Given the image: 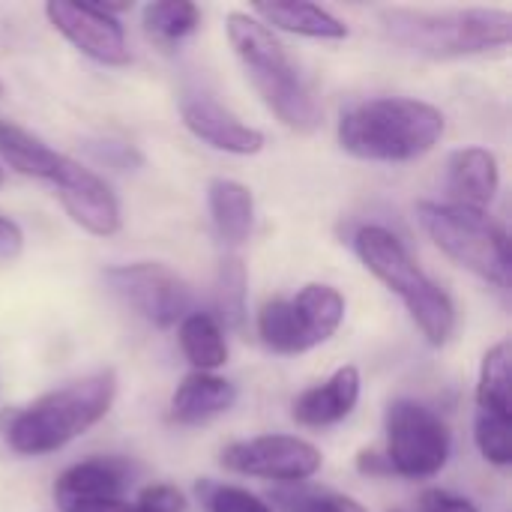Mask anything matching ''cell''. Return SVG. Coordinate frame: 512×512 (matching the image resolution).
<instances>
[{
  "instance_id": "cell-1",
  "label": "cell",
  "mask_w": 512,
  "mask_h": 512,
  "mask_svg": "<svg viewBox=\"0 0 512 512\" xmlns=\"http://www.w3.org/2000/svg\"><path fill=\"white\" fill-rule=\"evenodd\" d=\"M381 33L399 51L453 60L507 48L512 39V15L507 9L468 6V9H414L387 6L378 12Z\"/></svg>"
},
{
  "instance_id": "cell-2",
  "label": "cell",
  "mask_w": 512,
  "mask_h": 512,
  "mask_svg": "<svg viewBox=\"0 0 512 512\" xmlns=\"http://www.w3.org/2000/svg\"><path fill=\"white\" fill-rule=\"evenodd\" d=\"M117 375L111 369L69 381L36 402L3 417V438L18 456H48L93 429L114 405Z\"/></svg>"
},
{
  "instance_id": "cell-3",
  "label": "cell",
  "mask_w": 512,
  "mask_h": 512,
  "mask_svg": "<svg viewBox=\"0 0 512 512\" xmlns=\"http://www.w3.org/2000/svg\"><path fill=\"white\" fill-rule=\"evenodd\" d=\"M444 114L420 99L378 96L348 108L339 120V144L363 162H414L444 138Z\"/></svg>"
},
{
  "instance_id": "cell-4",
  "label": "cell",
  "mask_w": 512,
  "mask_h": 512,
  "mask_svg": "<svg viewBox=\"0 0 512 512\" xmlns=\"http://www.w3.org/2000/svg\"><path fill=\"white\" fill-rule=\"evenodd\" d=\"M225 30L246 78L276 120L300 135L315 132L321 126V108L276 33L252 12H228Z\"/></svg>"
},
{
  "instance_id": "cell-5",
  "label": "cell",
  "mask_w": 512,
  "mask_h": 512,
  "mask_svg": "<svg viewBox=\"0 0 512 512\" xmlns=\"http://www.w3.org/2000/svg\"><path fill=\"white\" fill-rule=\"evenodd\" d=\"M354 252L366 264V270L384 282L408 309L420 333L429 345H447L456 333V306L444 288H438L420 264L408 255L402 240L381 228V225H363L354 234Z\"/></svg>"
},
{
  "instance_id": "cell-6",
  "label": "cell",
  "mask_w": 512,
  "mask_h": 512,
  "mask_svg": "<svg viewBox=\"0 0 512 512\" xmlns=\"http://www.w3.org/2000/svg\"><path fill=\"white\" fill-rule=\"evenodd\" d=\"M417 219L450 261L495 285L498 291L510 288V240L486 210L462 207L453 201H420Z\"/></svg>"
},
{
  "instance_id": "cell-7",
  "label": "cell",
  "mask_w": 512,
  "mask_h": 512,
  "mask_svg": "<svg viewBox=\"0 0 512 512\" xmlns=\"http://www.w3.org/2000/svg\"><path fill=\"white\" fill-rule=\"evenodd\" d=\"M345 321V297L324 282L303 285L291 300H270L258 312V336L273 354H306Z\"/></svg>"
},
{
  "instance_id": "cell-8",
  "label": "cell",
  "mask_w": 512,
  "mask_h": 512,
  "mask_svg": "<svg viewBox=\"0 0 512 512\" xmlns=\"http://www.w3.org/2000/svg\"><path fill=\"white\" fill-rule=\"evenodd\" d=\"M387 426V465L393 474L408 480H429L450 462V429L447 423L414 399H396L384 417Z\"/></svg>"
},
{
  "instance_id": "cell-9",
  "label": "cell",
  "mask_w": 512,
  "mask_h": 512,
  "mask_svg": "<svg viewBox=\"0 0 512 512\" xmlns=\"http://www.w3.org/2000/svg\"><path fill=\"white\" fill-rule=\"evenodd\" d=\"M102 279L123 306H129L138 318H144L159 330H168L189 315L192 294L168 264L159 261L117 264L108 267Z\"/></svg>"
},
{
  "instance_id": "cell-10",
  "label": "cell",
  "mask_w": 512,
  "mask_h": 512,
  "mask_svg": "<svg viewBox=\"0 0 512 512\" xmlns=\"http://www.w3.org/2000/svg\"><path fill=\"white\" fill-rule=\"evenodd\" d=\"M219 462L231 474L297 486L321 471L324 456L315 444L297 435H258L249 441L228 444Z\"/></svg>"
},
{
  "instance_id": "cell-11",
  "label": "cell",
  "mask_w": 512,
  "mask_h": 512,
  "mask_svg": "<svg viewBox=\"0 0 512 512\" xmlns=\"http://www.w3.org/2000/svg\"><path fill=\"white\" fill-rule=\"evenodd\" d=\"M45 15H48L51 27L60 36H66L90 60L102 63V66H126L132 60L120 18L105 12L102 3L51 0V3H45Z\"/></svg>"
},
{
  "instance_id": "cell-12",
  "label": "cell",
  "mask_w": 512,
  "mask_h": 512,
  "mask_svg": "<svg viewBox=\"0 0 512 512\" xmlns=\"http://www.w3.org/2000/svg\"><path fill=\"white\" fill-rule=\"evenodd\" d=\"M51 186L57 189V198L72 222L81 225L87 234L111 237L120 231V201L96 171L63 156L51 177Z\"/></svg>"
},
{
  "instance_id": "cell-13",
  "label": "cell",
  "mask_w": 512,
  "mask_h": 512,
  "mask_svg": "<svg viewBox=\"0 0 512 512\" xmlns=\"http://www.w3.org/2000/svg\"><path fill=\"white\" fill-rule=\"evenodd\" d=\"M180 117H183L186 129L198 141L210 144L213 150L234 153V156H252V153H261V147H264L261 129L246 126L237 114H231L225 105H219L210 96H201V93L183 96Z\"/></svg>"
},
{
  "instance_id": "cell-14",
  "label": "cell",
  "mask_w": 512,
  "mask_h": 512,
  "mask_svg": "<svg viewBox=\"0 0 512 512\" xmlns=\"http://www.w3.org/2000/svg\"><path fill=\"white\" fill-rule=\"evenodd\" d=\"M132 468L123 459H87L66 468L54 483L57 507L93 504V501H123Z\"/></svg>"
},
{
  "instance_id": "cell-15",
  "label": "cell",
  "mask_w": 512,
  "mask_h": 512,
  "mask_svg": "<svg viewBox=\"0 0 512 512\" xmlns=\"http://www.w3.org/2000/svg\"><path fill=\"white\" fill-rule=\"evenodd\" d=\"M360 369L357 366H342L336 369L324 384H315L309 390H303L294 399V420L300 426L309 429H324V426H336L345 417H351V411L360 402Z\"/></svg>"
},
{
  "instance_id": "cell-16",
  "label": "cell",
  "mask_w": 512,
  "mask_h": 512,
  "mask_svg": "<svg viewBox=\"0 0 512 512\" xmlns=\"http://www.w3.org/2000/svg\"><path fill=\"white\" fill-rule=\"evenodd\" d=\"M501 186V168L492 150L462 147L447 162V192L453 204L486 210Z\"/></svg>"
},
{
  "instance_id": "cell-17",
  "label": "cell",
  "mask_w": 512,
  "mask_h": 512,
  "mask_svg": "<svg viewBox=\"0 0 512 512\" xmlns=\"http://www.w3.org/2000/svg\"><path fill=\"white\" fill-rule=\"evenodd\" d=\"M237 387L213 372H189L171 396V420L180 426H204L213 417L231 411Z\"/></svg>"
},
{
  "instance_id": "cell-18",
  "label": "cell",
  "mask_w": 512,
  "mask_h": 512,
  "mask_svg": "<svg viewBox=\"0 0 512 512\" xmlns=\"http://www.w3.org/2000/svg\"><path fill=\"white\" fill-rule=\"evenodd\" d=\"M252 15L264 21L270 30H285L294 36H309V39H345L348 24L336 18L330 9L306 0H273V3H255Z\"/></svg>"
},
{
  "instance_id": "cell-19",
  "label": "cell",
  "mask_w": 512,
  "mask_h": 512,
  "mask_svg": "<svg viewBox=\"0 0 512 512\" xmlns=\"http://www.w3.org/2000/svg\"><path fill=\"white\" fill-rule=\"evenodd\" d=\"M207 204H210L213 225L228 246H240L249 240L255 222V198L249 186L228 177H216L207 186Z\"/></svg>"
},
{
  "instance_id": "cell-20",
  "label": "cell",
  "mask_w": 512,
  "mask_h": 512,
  "mask_svg": "<svg viewBox=\"0 0 512 512\" xmlns=\"http://www.w3.org/2000/svg\"><path fill=\"white\" fill-rule=\"evenodd\" d=\"M0 156L18 174L33 177V180H45V183H51V177L63 159V153L51 150L42 138L30 135L27 129L9 123L3 117H0Z\"/></svg>"
},
{
  "instance_id": "cell-21",
  "label": "cell",
  "mask_w": 512,
  "mask_h": 512,
  "mask_svg": "<svg viewBox=\"0 0 512 512\" xmlns=\"http://www.w3.org/2000/svg\"><path fill=\"white\" fill-rule=\"evenodd\" d=\"M180 339V351L183 357L192 363L195 372H213L219 366L228 363V342H225V330L213 315L204 312H189L180 321L177 330Z\"/></svg>"
},
{
  "instance_id": "cell-22",
  "label": "cell",
  "mask_w": 512,
  "mask_h": 512,
  "mask_svg": "<svg viewBox=\"0 0 512 512\" xmlns=\"http://www.w3.org/2000/svg\"><path fill=\"white\" fill-rule=\"evenodd\" d=\"M141 24L150 42L171 51L201 24V9L189 0H156L141 9Z\"/></svg>"
},
{
  "instance_id": "cell-23",
  "label": "cell",
  "mask_w": 512,
  "mask_h": 512,
  "mask_svg": "<svg viewBox=\"0 0 512 512\" xmlns=\"http://www.w3.org/2000/svg\"><path fill=\"white\" fill-rule=\"evenodd\" d=\"M510 342H498L486 351L477 381V411L507 414L512 417V375Z\"/></svg>"
},
{
  "instance_id": "cell-24",
  "label": "cell",
  "mask_w": 512,
  "mask_h": 512,
  "mask_svg": "<svg viewBox=\"0 0 512 512\" xmlns=\"http://www.w3.org/2000/svg\"><path fill=\"white\" fill-rule=\"evenodd\" d=\"M512 417L507 414H492V411H477L474 417V441L480 456L489 465L507 468L512 462Z\"/></svg>"
},
{
  "instance_id": "cell-25",
  "label": "cell",
  "mask_w": 512,
  "mask_h": 512,
  "mask_svg": "<svg viewBox=\"0 0 512 512\" xmlns=\"http://www.w3.org/2000/svg\"><path fill=\"white\" fill-rule=\"evenodd\" d=\"M219 315L228 327H243L246 318V267L240 258H225L219 267Z\"/></svg>"
},
{
  "instance_id": "cell-26",
  "label": "cell",
  "mask_w": 512,
  "mask_h": 512,
  "mask_svg": "<svg viewBox=\"0 0 512 512\" xmlns=\"http://www.w3.org/2000/svg\"><path fill=\"white\" fill-rule=\"evenodd\" d=\"M279 512H366L360 501L318 489H282L273 495Z\"/></svg>"
},
{
  "instance_id": "cell-27",
  "label": "cell",
  "mask_w": 512,
  "mask_h": 512,
  "mask_svg": "<svg viewBox=\"0 0 512 512\" xmlns=\"http://www.w3.org/2000/svg\"><path fill=\"white\" fill-rule=\"evenodd\" d=\"M198 495L204 501L207 512H273L258 495L240 489V486H225V483H198Z\"/></svg>"
},
{
  "instance_id": "cell-28",
  "label": "cell",
  "mask_w": 512,
  "mask_h": 512,
  "mask_svg": "<svg viewBox=\"0 0 512 512\" xmlns=\"http://www.w3.org/2000/svg\"><path fill=\"white\" fill-rule=\"evenodd\" d=\"M138 512H186V495L177 486L168 483H153L144 486L135 498Z\"/></svg>"
},
{
  "instance_id": "cell-29",
  "label": "cell",
  "mask_w": 512,
  "mask_h": 512,
  "mask_svg": "<svg viewBox=\"0 0 512 512\" xmlns=\"http://www.w3.org/2000/svg\"><path fill=\"white\" fill-rule=\"evenodd\" d=\"M90 153L117 171H132L144 162V156L132 144H120V141H96V144H90Z\"/></svg>"
},
{
  "instance_id": "cell-30",
  "label": "cell",
  "mask_w": 512,
  "mask_h": 512,
  "mask_svg": "<svg viewBox=\"0 0 512 512\" xmlns=\"http://www.w3.org/2000/svg\"><path fill=\"white\" fill-rule=\"evenodd\" d=\"M420 510L423 512H480L468 498L450 495L444 489H429L420 498Z\"/></svg>"
},
{
  "instance_id": "cell-31",
  "label": "cell",
  "mask_w": 512,
  "mask_h": 512,
  "mask_svg": "<svg viewBox=\"0 0 512 512\" xmlns=\"http://www.w3.org/2000/svg\"><path fill=\"white\" fill-rule=\"evenodd\" d=\"M24 252V231L18 222L0 216V261H15Z\"/></svg>"
},
{
  "instance_id": "cell-32",
  "label": "cell",
  "mask_w": 512,
  "mask_h": 512,
  "mask_svg": "<svg viewBox=\"0 0 512 512\" xmlns=\"http://www.w3.org/2000/svg\"><path fill=\"white\" fill-rule=\"evenodd\" d=\"M357 471L360 474H369V477H387V474H393L390 465H387V459L381 453H372V450H363L357 456Z\"/></svg>"
},
{
  "instance_id": "cell-33",
  "label": "cell",
  "mask_w": 512,
  "mask_h": 512,
  "mask_svg": "<svg viewBox=\"0 0 512 512\" xmlns=\"http://www.w3.org/2000/svg\"><path fill=\"white\" fill-rule=\"evenodd\" d=\"M60 512H138V510H135V504H129V501H93V504L63 507Z\"/></svg>"
},
{
  "instance_id": "cell-34",
  "label": "cell",
  "mask_w": 512,
  "mask_h": 512,
  "mask_svg": "<svg viewBox=\"0 0 512 512\" xmlns=\"http://www.w3.org/2000/svg\"><path fill=\"white\" fill-rule=\"evenodd\" d=\"M0 183H3V168H0Z\"/></svg>"
},
{
  "instance_id": "cell-35",
  "label": "cell",
  "mask_w": 512,
  "mask_h": 512,
  "mask_svg": "<svg viewBox=\"0 0 512 512\" xmlns=\"http://www.w3.org/2000/svg\"><path fill=\"white\" fill-rule=\"evenodd\" d=\"M0 96H3V84H0Z\"/></svg>"
},
{
  "instance_id": "cell-36",
  "label": "cell",
  "mask_w": 512,
  "mask_h": 512,
  "mask_svg": "<svg viewBox=\"0 0 512 512\" xmlns=\"http://www.w3.org/2000/svg\"><path fill=\"white\" fill-rule=\"evenodd\" d=\"M390 512H405V510H390Z\"/></svg>"
}]
</instances>
